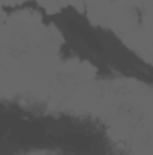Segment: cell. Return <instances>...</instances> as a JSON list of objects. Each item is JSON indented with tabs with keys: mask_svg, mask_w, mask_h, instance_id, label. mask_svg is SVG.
<instances>
[{
	"mask_svg": "<svg viewBox=\"0 0 153 155\" xmlns=\"http://www.w3.org/2000/svg\"><path fill=\"white\" fill-rule=\"evenodd\" d=\"M117 4H130V5H135V7H139L142 2L144 4H150V0H114Z\"/></svg>",
	"mask_w": 153,
	"mask_h": 155,
	"instance_id": "3",
	"label": "cell"
},
{
	"mask_svg": "<svg viewBox=\"0 0 153 155\" xmlns=\"http://www.w3.org/2000/svg\"><path fill=\"white\" fill-rule=\"evenodd\" d=\"M36 2H38V5H41L47 13H58L63 7H67V5H72L79 13L85 11L83 0H36Z\"/></svg>",
	"mask_w": 153,
	"mask_h": 155,
	"instance_id": "2",
	"label": "cell"
},
{
	"mask_svg": "<svg viewBox=\"0 0 153 155\" xmlns=\"http://www.w3.org/2000/svg\"><path fill=\"white\" fill-rule=\"evenodd\" d=\"M83 4H85L88 20L94 25L110 27V20H112L117 2H114V0H83Z\"/></svg>",
	"mask_w": 153,
	"mask_h": 155,
	"instance_id": "1",
	"label": "cell"
},
{
	"mask_svg": "<svg viewBox=\"0 0 153 155\" xmlns=\"http://www.w3.org/2000/svg\"><path fill=\"white\" fill-rule=\"evenodd\" d=\"M27 155H56V153H50V152H34V153H27Z\"/></svg>",
	"mask_w": 153,
	"mask_h": 155,
	"instance_id": "6",
	"label": "cell"
},
{
	"mask_svg": "<svg viewBox=\"0 0 153 155\" xmlns=\"http://www.w3.org/2000/svg\"><path fill=\"white\" fill-rule=\"evenodd\" d=\"M24 2H29V0H0V5H20Z\"/></svg>",
	"mask_w": 153,
	"mask_h": 155,
	"instance_id": "4",
	"label": "cell"
},
{
	"mask_svg": "<svg viewBox=\"0 0 153 155\" xmlns=\"http://www.w3.org/2000/svg\"><path fill=\"white\" fill-rule=\"evenodd\" d=\"M5 18H7V16H5V13H4V7L0 5V25L4 24V20H5Z\"/></svg>",
	"mask_w": 153,
	"mask_h": 155,
	"instance_id": "5",
	"label": "cell"
}]
</instances>
